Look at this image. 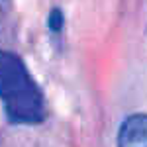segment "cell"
I'll return each instance as SVG.
<instances>
[{"label":"cell","mask_w":147,"mask_h":147,"mask_svg":"<svg viewBox=\"0 0 147 147\" xmlns=\"http://www.w3.org/2000/svg\"><path fill=\"white\" fill-rule=\"evenodd\" d=\"M0 104L6 118L18 125H37L47 116L45 96L30 69L4 49H0Z\"/></svg>","instance_id":"obj_1"},{"label":"cell","mask_w":147,"mask_h":147,"mask_svg":"<svg viewBox=\"0 0 147 147\" xmlns=\"http://www.w3.org/2000/svg\"><path fill=\"white\" fill-rule=\"evenodd\" d=\"M118 147H147V114H131L122 122Z\"/></svg>","instance_id":"obj_2"},{"label":"cell","mask_w":147,"mask_h":147,"mask_svg":"<svg viewBox=\"0 0 147 147\" xmlns=\"http://www.w3.org/2000/svg\"><path fill=\"white\" fill-rule=\"evenodd\" d=\"M63 26H65V18H63V12L59 10V8L51 10V14H49V30H51L53 34H61Z\"/></svg>","instance_id":"obj_3"}]
</instances>
